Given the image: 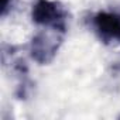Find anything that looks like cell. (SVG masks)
<instances>
[{
  "label": "cell",
  "mask_w": 120,
  "mask_h": 120,
  "mask_svg": "<svg viewBox=\"0 0 120 120\" xmlns=\"http://www.w3.org/2000/svg\"><path fill=\"white\" fill-rule=\"evenodd\" d=\"M30 19L37 28H52L68 33L69 11L59 0H33Z\"/></svg>",
  "instance_id": "2"
},
{
  "label": "cell",
  "mask_w": 120,
  "mask_h": 120,
  "mask_svg": "<svg viewBox=\"0 0 120 120\" xmlns=\"http://www.w3.org/2000/svg\"><path fill=\"white\" fill-rule=\"evenodd\" d=\"M19 0H0V17L7 19L16 9Z\"/></svg>",
  "instance_id": "4"
},
{
  "label": "cell",
  "mask_w": 120,
  "mask_h": 120,
  "mask_svg": "<svg viewBox=\"0 0 120 120\" xmlns=\"http://www.w3.org/2000/svg\"><path fill=\"white\" fill-rule=\"evenodd\" d=\"M67 34L68 33L61 30L37 28L27 44L28 58L40 67L51 65L61 51Z\"/></svg>",
  "instance_id": "1"
},
{
  "label": "cell",
  "mask_w": 120,
  "mask_h": 120,
  "mask_svg": "<svg viewBox=\"0 0 120 120\" xmlns=\"http://www.w3.org/2000/svg\"><path fill=\"white\" fill-rule=\"evenodd\" d=\"M90 28L105 44H120V11L99 10L92 14Z\"/></svg>",
  "instance_id": "3"
}]
</instances>
